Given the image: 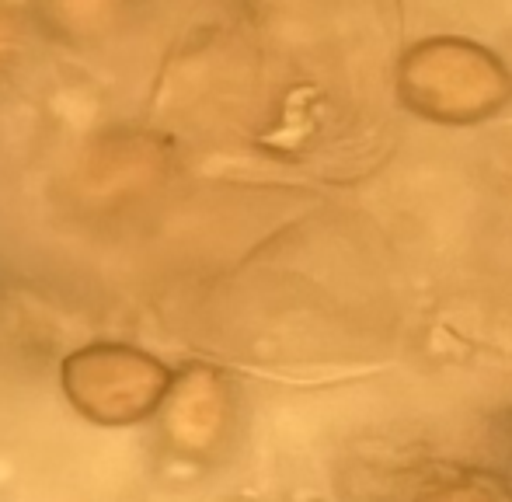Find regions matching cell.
I'll return each instance as SVG.
<instances>
[{"instance_id":"1","label":"cell","mask_w":512,"mask_h":502,"mask_svg":"<svg viewBox=\"0 0 512 502\" xmlns=\"http://www.w3.org/2000/svg\"><path fill=\"white\" fill-rule=\"evenodd\" d=\"M488 436H492V450L512 468V405L495 415L492 426H488Z\"/></svg>"}]
</instances>
